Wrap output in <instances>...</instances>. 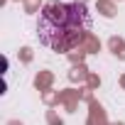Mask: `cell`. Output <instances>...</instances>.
I'll return each instance as SVG.
<instances>
[{"label":"cell","mask_w":125,"mask_h":125,"mask_svg":"<svg viewBox=\"0 0 125 125\" xmlns=\"http://www.w3.org/2000/svg\"><path fill=\"white\" fill-rule=\"evenodd\" d=\"M93 27V17L83 3H47L37 17V37L52 52L76 49Z\"/></svg>","instance_id":"obj_1"}]
</instances>
